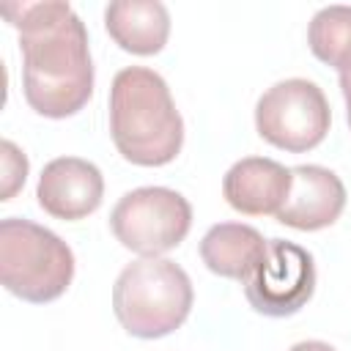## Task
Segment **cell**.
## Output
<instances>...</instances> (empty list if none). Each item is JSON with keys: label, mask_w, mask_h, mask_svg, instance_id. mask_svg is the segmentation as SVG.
I'll list each match as a JSON object with an SVG mask.
<instances>
[{"label": "cell", "mask_w": 351, "mask_h": 351, "mask_svg": "<svg viewBox=\"0 0 351 351\" xmlns=\"http://www.w3.org/2000/svg\"><path fill=\"white\" fill-rule=\"evenodd\" d=\"M19 30L25 101L44 118L77 115L93 96V60L85 22L69 3H5Z\"/></svg>", "instance_id": "1"}, {"label": "cell", "mask_w": 351, "mask_h": 351, "mask_svg": "<svg viewBox=\"0 0 351 351\" xmlns=\"http://www.w3.org/2000/svg\"><path fill=\"white\" fill-rule=\"evenodd\" d=\"M340 74V90H343V99H346V115H348V126H351V63L346 69L337 71Z\"/></svg>", "instance_id": "15"}, {"label": "cell", "mask_w": 351, "mask_h": 351, "mask_svg": "<svg viewBox=\"0 0 351 351\" xmlns=\"http://www.w3.org/2000/svg\"><path fill=\"white\" fill-rule=\"evenodd\" d=\"M332 123L324 90L302 77L274 82L255 104V129L274 148L304 154L324 143Z\"/></svg>", "instance_id": "6"}, {"label": "cell", "mask_w": 351, "mask_h": 351, "mask_svg": "<svg viewBox=\"0 0 351 351\" xmlns=\"http://www.w3.org/2000/svg\"><path fill=\"white\" fill-rule=\"evenodd\" d=\"M38 206L55 219H82L101 206L104 178L101 170L80 156H58L44 165L36 186Z\"/></svg>", "instance_id": "8"}, {"label": "cell", "mask_w": 351, "mask_h": 351, "mask_svg": "<svg viewBox=\"0 0 351 351\" xmlns=\"http://www.w3.org/2000/svg\"><path fill=\"white\" fill-rule=\"evenodd\" d=\"M291 192V167L269 156H244L222 178V195L230 208L247 217L277 214Z\"/></svg>", "instance_id": "10"}, {"label": "cell", "mask_w": 351, "mask_h": 351, "mask_svg": "<svg viewBox=\"0 0 351 351\" xmlns=\"http://www.w3.org/2000/svg\"><path fill=\"white\" fill-rule=\"evenodd\" d=\"M71 277L74 252L58 233L19 217L0 222V280L8 293L47 304L66 293Z\"/></svg>", "instance_id": "4"}, {"label": "cell", "mask_w": 351, "mask_h": 351, "mask_svg": "<svg viewBox=\"0 0 351 351\" xmlns=\"http://www.w3.org/2000/svg\"><path fill=\"white\" fill-rule=\"evenodd\" d=\"M343 208L346 186L337 173L321 165H296L291 167V192L274 217L296 230H321L335 225Z\"/></svg>", "instance_id": "9"}, {"label": "cell", "mask_w": 351, "mask_h": 351, "mask_svg": "<svg viewBox=\"0 0 351 351\" xmlns=\"http://www.w3.org/2000/svg\"><path fill=\"white\" fill-rule=\"evenodd\" d=\"M110 38L132 55H156L170 36V14L159 0H118L104 8Z\"/></svg>", "instance_id": "11"}, {"label": "cell", "mask_w": 351, "mask_h": 351, "mask_svg": "<svg viewBox=\"0 0 351 351\" xmlns=\"http://www.w3.org/2000/svg\"><path fill=\"white\" fill-rule=\"evenodd\" d=\"M110 134L118 154L140 167H159L184 145V118L167 82L145 66H126L110 88Z\"/></svg>", "instance_id": "2"}, {"label": "cell", "mask_w": 351, "mask_h": 351, "mask_svg": "<svg viewBox=\"0 0 351 351\" xmlns=\"http://www.w3.org/2000/svg\"><path fill=\"white\" fill-rule=\"evenodd\" d=\"M192 299L189 274L167 258H140L123 266L112 285V313L140 340H156L178 329L192 310Z\"/></svg>", "instance_id": "3"}, {"label": "cell", "mask_w": 351, "mask_h": 351, "mask_svg": "<svg viewBox=\"0 0 351 351\" xmlns=\"http://www.w3.org/2000/svg\"><path fill=\"white\" fill-rule=\"evenodd\" d=\"M315 291L313 255L285 239H269L258 269L244 280V296L255 313L285 318L299 313Z\"/></svg>", "instance_id": "7"}, {"label": "cell", "mask_w": 351, "mask_h": 351, "mask_svg": "<svg viewBox=\"0 0 351 351\" xmlns=\"http://www.w3.org/2000/svg\"><path fill=\"white\" fill-rule=\"evenodd\" d=\"M288 351H335V348L329 343H324V340H302V343L291 346Z\"/></svg>", "instance_id": "16"}, {"label": "cell", "mask_w": 351, "mask_h": 351, "mask_svg": "<svg viewBox=\"0 0 351 351\" xmlns=\"http://www.w3.org/2000/svg\"><path fill=\"white\" fill-rule=\"evenodd\" d=\"M310 52L337 71L351 63V5H326L315 11L307 27Z\"/></svg>", "instance_id": "13"}, {"label": "cell", "mask_w": 351, "mask_h": 351, "mask_svg": "<svg viewBox=\"0 0 351 351\" xmlns=\"http://www.w3.org/2000/svg\"><path fill=\"white\" fill-rule=\"evenodd\" d=\"M110 228L126 250L143 258H159L186 239L192 228V206L176 189L140 186L115 203Z\"/></svg>", "instance_id": "5"}, {"label": "cell", "mask_w": 351, "mask_h": 351, "mask_svg": "<svg viewBox=\"0 0 351 351\" xmlns=\"http://www.w3.org/2000/svg\"><path fill=\"white\" fill-rule=\"evenodd\" d=\"M0 154H3V200H11L27 178V156L11 140L0 143Z\"/></svg>", "instance_id": "14"}, {"label": "cell", "mask_w": 351, "mask_h": 351, "mask_svg": "<svg viewBox=\"0 0 351 351\" xmlns=\"http://www.w3.org/2000/svg\"><path fill=\"white\" fill-rule=\"evenodd\" d=\"M266 239L261 230L244 222H219L208 228L200 241V258L208 271L228 280H247L266 255Z\"/></svg>", "instance_id": "12"}]
</instances>
